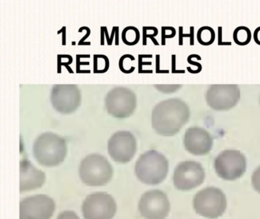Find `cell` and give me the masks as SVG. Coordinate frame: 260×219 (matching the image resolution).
Segmentation results:
<instances>
[{
	"instance_id": "6da1fadb",
	"label": "cell",
	"mask_w": 260,
	"mask_h": 219,
	"mask_svg": "<svg viewBox=\"0 0 260 219\" xmlns=\"http://www.w3.org/2000/svg\"><path fill=\"white\" fill-rule=\"evenodd\" d=\"M190 109L179 98H170L159 102L152 111V127L159 135L173 136L188 123Z\"/></svg>"
},
{
	"instance_id": "7a4b0ae2",
	"label": "cell",
	"mask_w": 260,
	"mask_h": 219,
	"mask_svg": "<svg viewBox=\"0 0 260 219\" xmlns=\"http://www.w3.org/2000/svg\"><path fill=\"white\" fill-rule=\"evenodd\" d=\"M68 146L64 138L54 132L39 135L33 145V154L38 162L45 167H54L64 161Z\"/></svg>"
},
{
	"instance_id": "3957f363",
	"label": "cell",
	"mask_w": 260,
	"mask_h": 219,
	"mask_svg": "<svg viewBox=\"0 0 260 219\" xmlns=\"http://www.w3.org/2000/svg\"><path fill=\"white\" fill-rule=\"evenodd\" d=\"M169 161L162 154L156 150H150L138 158L135 165V173L144 184L156 185L167 177Z\"/></svg>"
},
{
	"instance_id": "277c9868",
	"label": "cell",
	"mask_w": 260,
	"mask_h": 219,
	"mask_svg": "<svg viewBox=\"0 0 260 219\" xmlns=\"http://www.w3.org/2000/svg\"><path fill=\"white\" fill-rule=\"evenodd\" d=\"M79 173L85 184L99 187L106 185L110 181L113 168L106 157L100 154H91L80 163Z\"/></svg>"
},
{
	"instance_id": "5b68a950",
	"label": "cell",
	"mask_w": 260,
	"mask_h": 219,
	"mask_svg": "<svg viewBox=\"0 0 260 219\" xmlns=\"http://www.w3.org/2000/svg\"><path fill=\"white\" fill-rule=\"evenodd\" d=\"M193 207L196 213L203 217L217 218L226 211V196L220 189L207 187L196 193L193 199Z\"/></svg>"
},
{
	"instance_id": "8992f818",
	"label": "cell",
	"mask_w": 260,
	"mask_h": 219,
	"mask_svg": "<svg viewBox=\"0 0 260 219\" xmlns=\"http://www.w3.org/2000/svg\"><path fill=\"white\" fill-rule=\"evenodd\" d=\"M105 103L108 113L115 118L130 117L137 107V96L130 88L117 86L108 92Z\"/></svg>"
},
{
	"instance_id": "52a82bcc",
	"label": "cell",
	"mask_w": 260,
	"mask_h": 219,
	"mask_svg": "<svg viewBox=\"0 0 260 219\" xmlns=\"http://www.w3.org/2000/svg\"><path fill=\"white\" fill-rule=\"evenodd\" d=\"M217 176L225 180H235L241 177L246 170V159L238 150H225L214 160Z\"/></svg>"
},
{
	"instance_id": "ba28073f",
	"label": "cell",
	"mask_w": 260,
	"mask_h": 219,
	"mask_svg": "<svg viewBox=\"0 0 260 219\" xmlns=\"http://www.w3.org/2000/svg\"><path fill=\"white\" fill-rule=\"evenodd\" d=\"M116 210L115 199L111 195L103 192L89 195L83 204L85 219H112Z\"/></svg>"
},
{
	"instance_id": "9c48e42d",
	"label": "cell",
	"mask_w": 260,
	"mask_h": 219,
	"mask_svg": "<svg viewBox=\"0 0 260 219\" xmlns=\"http://www.w3.org/2000/svg\"><path fill=\"white\" fill-rule=\"evenodd\" d=\"M205 169L200 163L194 161H182L176 166L173 173V182L179 190H190L199 187L205 180Z\"/></svg>"
},
{
	"instance_id": "30bf717a",
	"label": "cell",
	"mask_w": 260,
	"mask_h": 219,
	"mask_svg": "<svg viewBox=\"0 0 260 219\" xmlns=\"http://www.w3.org/2000/svg\"><path fill=\"white\" fill-rule=\"evenodd\" d=\"M240 96L237 85H213L207 91L206 101L214 111H229L237 104Z\"/></svg>"
},
{
	"instance_id": "8fae6325",
	"label": "cell",
	"mask_w": 260,
	"mask_h": 219,
	"mask_svg": "<svg viewBox=\"0 0 260 219\" xmlns=\"http://www.w3.org/2000/svg\"><path fill=\"white\" fill-rule=\"evenodd\" d=\"M81 99L80 88L76 85H55L51 89V103L60 114H70L77 111Z\"/></svg>"
},
{
	"instance_id": "7c38bea8",
	"label": "cell",
	"mask_w": 260,
	"mask_h": 219,
	"mask_svg": "<svg viewBox=\"0 0 260 219\" xmlns=\"http://www.w3.org/2000/svg\"><path fill=\"white\" fill-rule=\"evenodd\" d=\"M136 151V138L129 131H118L108 141V152L116 162H129L135 156Z\"/></svg>"
},
{
	"instance_id": "4fadbf2b",
	"label": "cell",
	"mask_w": 260,
	"mask_h": 219,
	"mask_svg": "<svg viewBox=\"0 0 260 219\" xmlns=\"http://www.w3.org/2000/svg\"><path fill=\"white\" fill-rule=\"evenodd\" d=\"M170 210L167 195L160 190H150L141 196L139 211L145 219H165Z\"/></svg>"
},
{
	"instance_id": "5bb4252c",
	"label": "cell",
	"mask_w": 260,
	"mask_h": 219,
	"mask_svg": "<svg viewBox=\"0 0 260 219\" xmlns=\"http://www.w3.org/2000/svg\"><path fill=\"white\" fill-rule=\"evenodd\" d=\"M55 204L51 198L38 195L26 198L20 203V219H50Z\"/></svg>"
},
{
	"instance_id": "9a60e30c",
	"label": "cell",
	"mask_w": 260,
	"mask_h": 219,
	"mask_svg": "<svg viewBox=\"0 0 260 219\" xmlns=\"http://www.w3.org/2000/svg\"><path fill=\"white\" fill-rule=\"evenodd\" d=\"M183 143L187 152L201 156L208 155L211 152L213 138L206 129L194 126L185 131Z\"/></svg>"
},
{
	"instance_id": "2e32d148",
	"label": "cell",
	"mask_w": 260,
	"mask_h": 219,
	"mask_svg": "<svg viewBox=\"0 0 260 219\" xmlns=\"http://www.w3.org/2000/svg\"><path fill=\"white\" fill-rule=\"evenodd\" d=\"M46 180V175L36 168L28 160L20 162V191L36 190L43 186Z\"/></svg>"
},
{
	"instance_id": "e0dca14e",
	"label": "cell",
	"mask_w": 260,
	"mask_h": 219,
	"mask_svg": "<svg viewBox=\"0 0 260 219\" xmlns=\"http://www.w3.org/2000/svg\"><path fill=\"white\" fill-rule=\"evenodd\" d=\"M140 38H141V33L136 27L127 26L122 30L121 39L126 45H136L139 42Z\"/></svg>"
},
{
	"instance_id": "ac0fdd59",
	"label": "cell",
	"mask_w": 260,
	"mask_h": 219,
	"mask_svg": "<svg viewBox=\"0 0 260 219\" xmlns=\"http://www.w3.org/2000/svg\"><path fill=\"white\" fill-rule=\"evenodd\" d=\"M234 41L237 45H247L252 39V33L248 27L240 26L237 27L234 31Z\"/></svg>"
},
{
	"instance_id": "d6986e66",
	"label": "cell",
	"mask_w": 260,
	"mask_h": 219,
	"mask_svg": "<svg viewBox=\"0 0 260 219\" xmlns=\"http://www.w3.org/2000/svg\"><path fill=\"white\" fill-rule=\"evenodd\" d=\"M215 32L214 29L208 26L202 27L197 33V39L199 44L204 46L211 45L215 40Z\"/></svg>"
},
{
	"instance_id": "ffe728a7",
	"label": "cell",
	"mask_w": 260,
	"mask_h": 219,
	"mask_svg": "<svg viewBox=\"0 0 260 219\" xmlns=\"http://www.w3.org/2000/svg\"><path fill=\"white\" fill-rule=\"evenodd\" d=\"M110 67V61L106 55L95 54L93 56V72L95 74L106 73Z\"/></svg>"
},
{
	"instance_id": "44dd1931",
	"label": "cell",
	"mask_w": 260,
	"mask_h": 219,
	"mask_svg": "<svg viewBox=\"0 0 260 219\" xmlns=\"http://www.w3.org/2000/svg\"><path fill=\"white\" fill-rule=\"evenodd\" d=\"M73 62V57L71 56H70V57L68 58V60L63 61V59H62L61 56L60 54H59L57 56V72L60 73L61 72L62 66L66 67L67 69L68 70L70 73H74V70L71 68V67L70 66L71 63Z\"/></svg>"
},
{
	"instance_id": "7402d4cb",
	"label": "cell",
	"mask_w": 260,
	"mask_h": 219,
	"mask_svg": "<svg viewBox=\"0 0 260 219\" xmlns=\"http://www.w3.org/2000/svg\"><path fill=\"white\" fill-rule=\"evenodd\" d=\"M154 88L158 91L165 94L176 92V91L182 88L181 85H155Z\"/></svg>"
},
{
	"instance_id": "603a6c76",
	"label": "cell",
	"mask_w": 260,
	"mask_h": 219,
	"mask_svg": "<svg viewBox=\"0 0 260 219\" xmlns=\"http://www.w3.org/2000/svg\"><path fill=\"white\" fill-rule=\"evenodd\" d=\"M176 35V29L173 27H162V44L165 45L166 39L173 38Z\"/></svg>"
},
{
	"instance_id": "cb8c5ba5",
	"label": "cell",
	"mask_w": 260,
	"mask_h": 219,
	"mask_svg": "<svg viewBox=\"0 0 260 219\" xmlns=\"http://www.w3.org/2000/svg\"><path fill=\"white\" fill-rule=\"evenodd\" d=\"M252 185L253 188L260 193V166L255 169L252 175Z\"/></svg>"
},
{
	"instance_id": "d4e9b609",
	"label": "cell",
	"mask_w": 260,
	"mask_h": 219,
	"mask_svg": "<svg viewBox=\"0 0 260 219\" xmlns=\"http://www.w3.org/2000/svg\"><path fill=\"white\" fill-rule=\"evenodd\" d=\"M158 34V30L157 28H156V30L153 32V33H149L143 27V45H147V38H150V39L153 41V44L155 45H159V43L157 42L156 39H155V36Z\"/></svg>"
},
{
	"instance_id": "484cf974",
	"label": "cell",
	"mask_w": 260,
	"mask_h": 219,
	"mask_svg": "<svg viewBox=\"0 0 260 219\" xmlns=\"http://www.w3.org/2000/svg\"><path fill=\"white\" fill-rule=\"evenodd\" d=\"M144 54L138 55V73L140 74H144V73H153V70H144L143 69V66L144 65H150L152 64L151 62H144L143 59H144Z\"/></svg>"
},
{
	"instance_id": "4316f807",
	"label": "cell",
	"mask_w": 260,
	"mask_h": 219,
	"mask_svg": "<svg viewBox=\"0 0 260 219\" xmlns=\"http://www.w3.org/2000/svg\"><path fill=\"white\" fill-rule=\"evenodd\" d=\"M57 219H80L79 218L78 216L74 212V211H66L62 212L61 214L59 215V217H57Z\"/></svg>"
},
{
	"instance_id": "83f0119b",
	"label": "cell",
	"mask_w": 260,
	"mask_h": 219,
	"mask_svg": "<svg viewBox=\"0 0 260 219\" xmlns=\"http://www.w3.org/2000/svg\"><path fill=\"white\" fill-rule=\"evenodd\" d=\"M81 56L82 55H77V73H79V74L84 73L83 72V70L81 69L82 65H89V62H82Z\"/></svg>"
},
{
	"instance_id": "f1b7e54d",
	"label": "cell",
	"mask_w": 260,
	"mask_h": 219,
	"mask_svg": "<svg viewBox=\"0 0 260 219\" xmlns=\"http://www.w3.org/2000/svg\"><path fill=\"white\" fill-rule=\"evenodd\" d=\"M86 34L84 35V36H83V38H81V39L79 41L78 45L79 46H82V45H91L90 42H86V40L88 38H89V35L91 34V30L89 27H86Z\"/></svg>"
},
{
	"instance_id": "f546056e",
	"label": "cell",
	"mask_w": 260,
	"mask_h": 219,
	"mask_svg": "<svg viewBox=\"0 0 260 219\" xmlns=\"http://www.w3.org/2000/svg\"><path fill=\"white\" fill-rule=\"evenodd\" d=\"M67 27L65 26H63L60 30H58L57 33L60 34V33H62V44L63 45H66L67 43Z\"/></svg>"
},
{
	"instance_id": "4dcf8cb0",
	"label": "cell",
	"mask_w": 260,
	"mask_h": 219,
	"mask_svg": "<svg viewBox=\"0 0 260 219\" xmlns=\"http://www.w3.org/2000/svg\"><path fill=\"white\" fill-rule=\"evenodd\" d=\"M253 38L255 42L258 44V45H260V27H257L255 31H254Z\"/></svg>"
},
{
	"instance_id": "1f68e13d",
	"label": "cell",
	"mask_w": 260,
	"mask_h": 219,
	"mask_svg": "<svg viewBox=\"0 0 260 219\" xmlns=\"http://www.w3.org/2000/svg\"><path fill=\"white\" fill-rule=\"evenodd\" d=\"M156 73H168V70H161L159 68V55L156 56Z\"/></svg>"
},
{
	"instance_id": "d6a6232c",
	"label": "cell",
	"mask_w": 260,
	"mask_h": 219,
	"mask_svg": "<svg viewBox=\"0 0 260 219\" xmlns=\"http://www.w3.org/2000/svg\"><path fill=\"white\" fill-rule=\"evenodd\" d=\"M103 29H104L105 36H106V41H107L108 45L111 46V45H112V44H111V42H110V36H109V31H108L107 27H106V26H103Z\"/></svg>"
},
{
	"instance_id": "836d02e7",
	"label": "cell",
	"mask_w": 260,
	"mask_h": 219,
	"mask_svg": "<svg viewBox=\"0 0 260 219\" xmlns=\"http://www.w3.org/2000/svg\"><path fill=\"white\" fill-rule=\"evenodd\" d=\"M119 27H117L116 33H115V44H119Z\"/></svg>"
},
{
	"instance_id": "e575fe53",
	"label": "cell",
	"mask_w": 260,
	"mask_h": 219,
	"mask_svg": "<svg viewBox=\"0 0 260 219\" xmlns=\"http://www.w3.org/2000/svg\"><path fill=\"white\" fill-rule=\"evenodd\" d=\"M105 31L103 29V26L101 27V45H104L105 44Z\"/></svg>"
},
{
	"instance_id": "d590c367",
	"label": "cell",
	"mask_w": 260,
	"mask_h": 219,
	"mask_svg": "<svg viewBox=\"0 0 260 219\" xmlns=\"http://www.w3.org/2000/svg\"><path fill=\"white\" fill-rule=\"evenodd\" d=\"M72 44H73V45H75V44H76L75 42H72Z\"/></svg>"
}]
</instances>
